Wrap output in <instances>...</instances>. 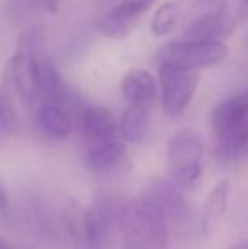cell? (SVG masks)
Returning <instances> with one entry per match:
<instances>
[{
    "instance_id": "obj_1",
    "label": "cell",
    "mask_w": 248,
    "mask_h": 249,
    "mask_svg": "<svg viewBox=\"0 0 248 249\" xmlns=\"http://www.w3.org/2000/svg\"><path fill=\"white\" fill-rule=\"evenodd\" d=\"M216 156L233 161L248 154V90L219 102L211 112Z\"/></svg>"
},
{
    "instance_id": "obj_2",
    "label": "cell",
    "mask_w": 248,
    "mask_h": 249,
    "mask_svg": "<svg viewBox=\"0 0 248 249\" xmlns=\"http://www.w3.org/2000/svg\"><path fill=\"white\" fill-rule=\"evenodd\" d=\"M123 249H167L169 224L145 197L126 200L119 219Z\"/></svg>"
},
{
    "instance_id": "obj_3",
    "label": "cell",
    "mask_w": 248,
    "mask_h": 249,
    "mask_svg": "<svg viewBox=\"0 0 248 249\" xmlns=\"http://www.w3.org/2000/svg\"><path fill=\"white\" fill-rule=\"evenodd\" d=\"M204 142L195 131L184 127L170 138L167 146V171L179 190H192L202 177Z\"/></svg>"
},
{
    "instance_id": "obj_4",
    "label": "cell",
    "mask_w": 248,
    "mask_h": 249,
    "mask_svg": "<svg viewBox=\"0 0 248 249\" xmlns=\"http://www.w3.org/2000/svg\"><path fill=\"white\" fill-rule=\"evenodd\" d=\"M41 53H44L43 27H27L17 39L16 53L10 56L9 65H7L17 93L26 102H33L38 99L34 63Z\"/></svg>"
},
{
    "instance_id": "obj_5",
    "label": "cell",
    "mask_w": 248,
    "mask_h": 249,
    "mask_svg": "<svg viewBox=\"0 0 248 249\" xmlns=\"http://www.w3.org/2000/svg\"><path fill=\"white\" fill-rule=\"evenodd\" d=\"M228 54V46L223 43L182 39L163 44L156 53V61L158 65H172L187 71H197L226 61Z\"/></svg>"
},
{
    "instance_id": "obj_6",
    "label": "cell",
    "mask_w": 248,
    "mask_h": 249,
    "mask_svg": "<svg viewBox=\"0 0 248 249\" xmlns=\"http://www.w3.org/2000/svg\"><path fill=\"white\" fill-rule=\"evenodd\" d=\"M235 27L233 17L225 0H199L192 17L184 27V41L221 43Z\"/></svg>"
},
{
    "instance_id": "obj_7",
    "label": "cell",
    "mask_w": 248,
    "mask_h": 249,
    "mask_svg": "<svg viewBox=\"0 0 248 249\" xmlns=\"http://www.w3.org/2000/svg\"><path fill=\"white\" fill-rule=\"evenodd\" d=\"M126 200L111 190H97L89 209L83 213V241L92 249H100L107 243L111 229L119 224Z\"/></svg>"
},
{
    "instance_id": "obj_8",
    "label": "cell",
    "mask_w": 248,
    "mask_h": 249,
    "mask_svg": "<svg viewBox=\"0 0 248 249\" xmlns=\"http://www.w3.org/2000/svg\"><path fill=\"white\" fill-rule=\"evenodd\" d=\"M158 82L163 112L169 117L182 115L197 90V73L172 65H160Z\"/></svg>"
},
{
    "instance_id": "obj_9",
    "label": "cell",
    "mask_w": 248,
    "mask_h": 249,
    "mask_svg": "<svg viewBox=\"0 0 248 249\" xmlns=\"http://www.w3.org/2000/svg\"><path fill=\"white\" fill-rule=\"evenodd\" d=\"M145 198H148L165 217L167 224L186 226L191 222V209L182 190L175 187L172 181L162 178H152L145 188Z\"/></svg>"
},
{
    "instance_id": "obj_10",
    "label": "cell",
    "mask_w": 248,
    "mask_h": 249,
    "mask_svg": "<svg viewBox=\"0 0 248 249\" xmlns=\"http://www.w3.org/2000/svg\"><path fill=\"white\" fill-rule=\"evenodd\" d=\"M146 7L134 0H123L119 5L99 14L94 20L95 29L111 39H124L133 33L138 20L146 12Z\"/></svg>"
},
{
    "instance_id": "obj_11",
    "label": "cell",
    "mask_w": 248,
    "mask_h": 249,
    "mask_svg": "<svg viewBox=\"0 0 248 249\" xmlns=\"http://www.w3.org/2000/svg\"><path fill=\"white\" fill-rule=\"evenodd\" d=\"M34 75H36V92L38 99L43 104H53L63 107L70 89L63 83L61 75L55 63L48 58L46 53H41L34 63Z\"/></svg>"
},
{
    "instance_id": "obj_12",
    "label": "cell",
    "mask_w": 248,
    "mask_h": 249,
    "mask_svg": "<svg viewBox=\"0 0 248 249\" xmlns=\"http://www.w3.org/2000/svg\"><path fill=\"white\" fill-rule=\"evenodd\" d=\"M76 119L83 134L95 141L114 139L117 134V119L109 108L102 105H85Z\"/></svg>"
},
{
    "instance_id": "obj_13",
    "label": "cell",
    "mask_w": 248,
    "mask_h": 249,
    "mask_svg": "<svg viewBox=\"0 0 248 249\" xmlns=\"http://www.w3.org/2000/svg\"><path fill=\"white\" fill-rule=\"evenodd\" d=\"M121 92L123 97L131 105L138 107H148L156 99V83L150 71L136 68L128 71L121 82Z\"/></svg>"
},
{
    "instance_id": "obj_14",
    "label": "cell",
    "mask_w": 248,
    "mask_h": 249,
    "mask_svg": "<svg viewBox=\"0 0 248 249\" xmlns=\"http://www.w3.org/2000/svg\"><path fill=\"white\" fill-rule=\"evenodd\" d=\"M231 197V181L229 180H219L212 187V190L208 194L202 205V215H201V227L204 234H211L214 227L219 224V220L225 217L228 202Z\"/></svg>"
},
{
    "instance_id": "obj_15",
    "label": "cell",
    "mask_w": 248,
    "mask_h": 249,
    "mask_svg": "<svg viewBox=\"0 0 248 249\" xmlns=\"http://www.w3.org/2000/svg\"><path fill=\"white\" fill-rule=\"evenodd\" d=\"M126 146L119 139L99 141L83 154V166L89 171H107L121 163L124 158Z\"/></svg>"
},
{
    "instance_id": "obj_16",
    "label": "cell",
    "mask_w": 248,
    "mask_h": 249,
    "mask_svg": "<svg viewBox=\"0 0 248 249\" xmlns=\"http://www.w3.org/2000/svg\"><path fill=\"white\" fill-rule=\"evenodd\" d=\"M150 127H152V119L148 107L129 105L117 121V134L133 144L145 141L150 134Z\"/></svg>"
},
{
    "instance_id": "obj_17",
    "label": "cell",
    "mask_w": 248,
    "mask_h": 249,
    "mask_svg": "<svg viewBox=\"0 0 248 249\" xmlns=\"http://www.w3.org/2000/svg\"><path fill=\"white\" fill-rule=\"evenodd\" d=\"M41 131L53 139H65L72 132V117L68 110L53 104H43L38 110Z\"/></svg>"
},
{
    "instance_id": "obj_18",
    "label": "cell",
    "mask_w": 248,
    "mask_h": 249,
    "mask_svg": "<svg viewBox=\"0 0 248 249\" xmlns=\"http://www.w3.org/2000/svg\"><path fill=\"white\" fill-rule=\"evenodd\" d=\"M179 5L173 2H167L156 9L152 19V33L155 36H167L179 24Z\"/></svg>"
},
{
    "instance_id": "obj_19",
    "label": "cell",
    "mask_w": 248,
    "mask_h": 249,
    "mask_svg": "<svg viewBox=\"0 0 248 249\" xmlns=\"http://www.w3.org/2000/svg\"><path fill=\"white\" fill-rule=\"evenodd\" d=\"M17 129V114L14 108L12 97L9 89L0 85V131L5 134H12Z\"/></svg>"
},
{
    "instance_id": "obj_20",
    "label": "cell",
    "mask_w": 248,
    "mask_h": 249,
    "mask_svg": "<svg viewBox=\"0 0 248 249\" xmlns=\"http://www.w3.org/2000/svg\"><path fill=\"white\" fill-rule=\"evenodd\" d=\"M10 212V203H9V195H7V188L3 185V181L0 180V217L3 220L9 219Z\"/></svg>"
},
{
    "instance_id": "obj_21",
    "label": "cell",
    "mask_w": 248,
    "mask_h": 249,
    "mask_svg": "<svg viewBox=\"0 0 248 249\" xmlns=\"http://www.w3.org/2000/svg\"><path fill=\"white\" fill-rule=\"evenodd\" d=\"M228 249H248V239L240 241V243H236V244H231Z\"/></svg>"
},
{
    "instance_id": "obj_22",
    "label": "cell",
    "mask_w": 248,
    "mask_h": 249,
    "mask_svg": "<svg viewBox=\"0 0 248 249\" xmlns=\"http://www.w3.org/2000/svg\"><path fill=\"white\" fill-rule=\"evenodd\" d=\"M0 249H16V248H14V244H10L7 239L0 237Z\"/></svg>"
},
{
    "instance_id": "obj_23",
    "label": "cell",
    "mask_w": 248,
    "mask_h": 249,
    "mask_svg": "<svg viewBox=\"0 0 248 249\" xmlns=\"http://www.w3.org/2000/svg\"><path fill=\"white\" fill-rule=\"evenodd\" d=\"M134 2L141 3L143 7H146V9H150V7H152V3L155 2V0H134Z\"/></svg>"
}]
</instances>
